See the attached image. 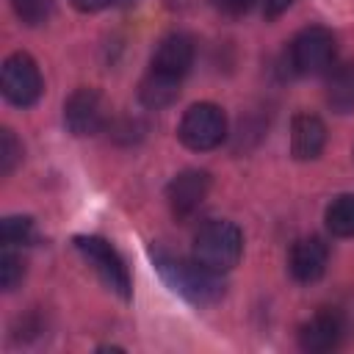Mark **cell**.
<instances>
[{
    "instance_id": "cell-21",
    "label": "cell",
    "mask_w": 354,
    "mask_h": 354,
    "mask_svg": "<svg viewBox=\"0 0 354 354\" xmlns=\"http://www.w3.org/2000/svg\"><path fill=\"white\" fill-rule=\"evenodd\" d=\"M290 6H293V0H266V3H263V14H266L268 19H277V17L285 14Z\"/></svg>"
},
{
    "instance_id": "cell-2",
    "label": "cell",
    "mask_w": 354,
    "mask_h": 354,
    "mask_svg": "<svg viewBox=\"0 0 354 354\" xmlns=\"http://www.w3.org/2000/svg\"><path fill=\"white\" fill-rule=\"evenodd\" d=\"M241 254H243V235L232 221H224V218L207 221L194 235L191 257H196L205 268H210L216 274L232 271L238 266Z\"/></svg>"
},
{
    "instance_id": "cell-11",
    "label": "cell",
    "mask_w": 354,
    "mask_h": 354,
    "mask_svg": "<svg viewBox=\"0 0 354 354\" xmlns=\"http://www.w3.org/2000/svg\"><path fill=\"white\" fill-rule=\"evenodd\" d=\"M343 337V321L335 310H321L315 313L310 321L301 324L299 329V346L304 351L321 354V351H332Z\"/></svg>"
},
{
    "instance_id": "cell-9",
    "label": "cell",
    "mask_w": 354,
    "mask_h": 354,
    "mask_svg": "<svg viewBox=\"0 0 354 354\" xmlns=\"http://www.w3.org/2000/svg\"><path fill=\"white\" fill-rule=\"evenodd\" d=\"M194 64V41L188 33H169L160 39L155 55H152V72L183 80Z\"/></svg>"
},
{
    "instance_id": "cell-16",
    "label": "cell",
    "mask_w": 354,
    "mask_h": 354,
    "mask_svg": "<svg viewBox=\"0 0 354 354\" xmlns=\"http://www.w3.org/2000/svg\"><path fill=\"white\" fill-rule=\"evenodd\" d=\"M22 277H25V263H22V257L14 254L11 246H6L3 254H0V285H3V290H14V288L22 282Z\"/></svg>"
},
{
    "instance_id": "cell-14",
    "label": "cell",
    "mask_w": 354,
    "mask_h": 354,
    "mask_svg": "<svg viewBox=\"0 0 354 354\" xmlns=\"http://www.w3.org/2000/svg\"><path fill=\"white\" fill-rule=\"evenodd\" d=\"M180 83L183 80H174V77H166V75H158V72H147V77L141 80V88H138V97L147 108L158 111V108H166L171 105L177 97H180Z\"/></svg>"
},
{
    "instance_id": "cell-13",
    "label": "cell",
    "mask_w": 354,
    "mask_h": 354,
    "mask_svg": "<svg viewBox=\"0 0 354 354\" xmlns=\"http://www.w3.org/2000/svg\"><path fill=\"white\" fill-rule=\"evenodd\" d=\"M326 102L337 113L354 111V58L332 69L326 80Z\"/></svg>"
},
{
    "instance_id": "cell-22",
    "label": "cell",
    "mask_w": 354,
    "mask_h": 354,
    "mask_svg": "<svg viewBox=\"0 0 354 354\" xmlns=\"http://www.w3.org/2000/svg\"><path fill=\"white\" fill-rule=\"evenodd\" d=\"M77 11H100V8H105V6H111L113 0H69Z\"/></svg>"
},
{
    "instance_id": "cell-6",
    "label": "cell",
    "mask_w": 354,
    "mask_h": 354,
    "mask_svg": "<svg viewBox=\"0 0 354 354\" xmlns=\"http://www.w3.org/2000/svg\"><path fill=\"white\" fill-rule=\"evenodd\" d=\"M0 86H3V97L11 105L28 108L41 97V72L36 66V61L28 53H11L3 61V75H0Z\"/></svg>"
},
{
    "instance_id": "cell-17",
    "label": "cell",
    "mask_w": 354,
    "mask_h": 354,
    "mask_svg": "<svg viewBox=\"0 0 354 354\" xmlns=\"http://www.w3.org/2000/svg\"><path fill=\"white\" fill-rule=\"evenodd\" d=\"M11 8L25 25H41L53 11V0H11Z\"/></svg>"
},
{
    "instance_id": "cell-8",
    "label": "cell",
    "mask_w": 354,
    "mask_h": 354,
    "mask_svg": "<svg viewBox=\"0 0 354 354\" xmlns=\"http://www.w3.org/2000/svg\"><path fill=\"white\" fill-rule=\"evenodd\" d=\"M329 266V246L324 238L318 235H304L290 246L288 254V268L293 274V279L299 282H315L324 277Z\"/></svg>"
},
{
    "instance_id": "cell-19",
    "label": "cell",
    "mask_w": 354,
    "mask_h": 354,
    "mask_svg": "<svg viewBox=\"0 0 354 354\" xmlns=\"http://www.w3.org/2000/svg\"><path fill=\"white\" fill-rule=\"evenodd\" d=\"M22 160V144L11 130L0 133V174H11L14 166Z\"/></svg>"
},
{
    "instance_id": "cell-12",
    "label": "cell",
    "mask_w": 354,
    "mask_h": 354,
    "mask_svg": "<svg viewBox=\"0 0 354 354\" xmlns=\"http://www.w3.org/2000/svg\"><path fill=\"white\" fill-rule=\"evenodd\" d=\"M326 144V127L315 113H299L290 124V152L296 160H313Z\"/></svg>"
},
{
    "instance_id": "cell-10",
    "label": "cell",
    "mask_w": 354,
    "mask_h": 354,
    "mask_svg": "<svg viewBox=\"0 0 354 354\" xmlns=\"http://www.w3.org/2000/svg\"><path fill=\"white\" fill-rule=\"evenodd\" d=\"M207 188H210V174L202 171V169H185L180 171L169 188H166V199H169V207L174 216H188L194 213L202 199L207 196Z\"/></svg>"
},
{
    "instance_id": "cell-5",
    "label": "cell",
    "mask_w": 354,
    "mask_h": 354,
    "mask_svg": "<svg viewBox=\"0 0 354 354\" xmlns=\"http://www.w3.org/2000/svg\"><path fill=\"white\" fill-rule=\"evenodd\" d=\"M335 36L321 25L301 28L290 41V64L299 75L326 72L335 61Z\"/></svg>"
},
{
    "instance_id": "cell-4",
    "label": "cell",
    "mask_w": 354,
    "mask_h": 354,
    "mask_svg": "<svg viewBox=\"0 0 354 354\" xmlns=\"http://www.w3.org/2000/svg\"><path fill=\"white\" fill-rule=\"evenodd\" d=\"M75 249L88 260V266H94V271L100 274V279L105 282L108 290H113L119 299H130L133 296V282L127 274L124 260L119 257V252L97 235H77L75 238Z\"/></svg>"
},
{
    "instance_id": "cell-20",
    "label": "cell",
    "mask_w": 354,
    "mask_h": 354,
    "mask_svg": "<svg viewBox=\"0 0 354 354\" xmlns=\"http://www.w3.org/2000/svg\"><path fill=\"white\" fill-rule=\"evenodd\" d=\"M213 3V8L218 11V14H224V17H243L252 6H254V0H210Z\"/></svg>"
},
{
    "instance_id": "cell-1",
    "label": "cell",
    "mask_w": 354,
    "mask_h": 354,
    "mask_svg": "<svg viewBox=\"0 0 354 354\" xmlns=\"http://www.w3.org/2000/svg\"><path fill=\"white\" fill-rule=\"evenodd\" d=\"M152 260H155V268L160 271V277L166 279V285L174 293H180L185 301H191L196 307H207L224 296L221 274L205 268L196 257H177L163 249H152Z\"/></svg>"
},
{
    "instance_id": "cell-15",
    "label": "cell",
    "mask_w": 354,
    "mask_h": 354,
    "mask_svg": "<svg viewBox=\"0 0 354 354\" xmlns=\"http://www.w3.org/2000/svg\"><path fill=\"white\" fill-rule=\"evenodd\" d=\"M326 227L337 238H354V194L332 199L326 207Z\"/></svg>"
},
{
    "instance_id": "cell-7",
    "label": "cell",
    "mask_w": 354,
    "mask_h": 354,
    "mask_svg": "<svg viewBox=\"0 0 354 354\" xmlns=\"http://www.w3.org/2000/svg\"><path fill=\"white\" fill-rule=\"evenodd\" d=\"M111 119V108L97 88H75L64 102V124L72 136H94Z\"/></svg>"
},
{
    "instance_id": "cell-3",
    "label": "cell",
    "mask_w": 354,
    "mask_h": 354,
    "mask_svg": "<svg viewBox=\"0 0 354 354\" xmlns=\"http://www.w3.org/2000/svg\"><path fill=\"white\" fill-rule=\"evenodd\" d=\"M227 136V116L218 105L213 102H196L191 105L177 127V138L194 149V152H207L216 149Z\"/></svg>"
},
{
    "instance_id": "cell-18",
    "label": "cell",
    "mask_w": 354,
    "mask_h": 354,
    "mask_svg": "<svg viewBox=\"0 0 354 354\" xmlns=\"http://www.w3.org/2000/svg\"><path fill=\"white\" fill-rule=\"evenodd\" d=\"M33 235V221L28 216H8L3 218V246H19L28 243Z\"/></svg>"
}]
</instances>
